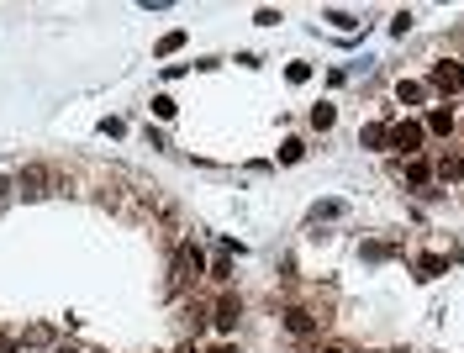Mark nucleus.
<instances>
[{
  "mask_svg": "<svg viewBox=\"0 0 464 353\" xmlns=\"http://www.w3.org/2000/svg\"><path fill=\"white\" fill-rule=\"evenodd\" d=\"M322 327H327V317L317 306H285V332L291 337H317Z\"/></svg>",
  "mask_w": 464,
  "mask_h": 353,
  "instance_id": "nucleus-1",
  "label": "nucleus"
},
{
  "mask_svg": "<svg viewBox=\"0 0 464 353\" xmlns=\"http://www.w3.org/2000/svg\"><path fill=\"white\" fill-rule=\"evenodd\" d=\"M201 280V253L190 248V242H180L174 248V280H169V290H185V285H196Z\"/></svg>",
  "mask_w": 464,
  "mask_h": 353,
  "instance_id": "nucleus-2",
  "label": "nucleus"
},
{
  "mask_svg": "<svg viewBox=\"0 0 464 353\" xmlns=\"http://www.w3.org/2000/svg\"><path fill=\"white\" fill-rule=\"evenodd\" d=\"M238 317H243V295L238 290H222V295H216V306H211V322L222 332H232V327H238Z\"/></svg>",
  "mask_w": 464,
  "mask_h": 353,
  "instance_id": "nucleus-3",
  "label": "nucleus"
},
{
  "mask_svg": "<svg viewBox=\"0 0 464 353\" xmlns=\"http://www.w3.org/2000/svg\"><path fill=\"white\" fill-rule=\"evenodd\" d=\"M48 180H53V169H48V164H26V169L16 174L21 195H48Z\"/></svg>",
  "mask_w": 464,
  "mask_h": 353,
  "instance_id": "nucleus-4",
  "label": "nucleus"
},
{
  "mask_svg": "<svg viewBox=\"0 0 464 353\" xmlns=\"http://www.w3.org/2000/svg\"><path fill=\"white\" fill-rule=\"evenodd\" d=\"M428 85L448 95V90H459V85H464V69H459V63H433V69H428Z\"/></svg>",
  "mask_w": 464,
  "mask_h": 353,
  "instance_id": "nucleus-5",
  "label": "nucleus"
},
{
  "mask_svg": "<svg viewBox=\"0 0 464 353\" xmlns=\"http://www.w3.org/2000/svg\"><path fill=\"white\" fill-rule=\"evenodd\" d=\"M390 143L401 148V153H417V148H422V127H417V121H401V127H390Z\"/></svg>",
  "mask_w": 464,
  "mask_h": 353,
  "instance_id": "nucleus-6",
  "label": "nucleus"
},
{
  "mask_svg": "<svg viewBox=\"0 0 464 353\" xmlns=\"http://www.w3.org/2000/svg\"><path fill=\"white\" fill-rule=\"evenodd\" d=\"M206 322H211V317H206V306H201V301H190V306H185V332H190V337L206 332Z\"/></svg>",
  "mask_w": 464,
  "mask_h": 353,
  "instance_id": "nucleus-7",
  "label": "nucleus"
},
{
  "mask_svg": "<svg viewBox=\"0 0 464 353\" xmlns=\"http://www.w3.org/2000/svg\"><path fill=\"white\" fill-rule=\"evenodd\" d=\"M364 143L380 148V143H390V127H364Z\"/></svg>",
  "mask_w": 464,
  "mask_h": 353,
  "instance_id": "nucleus-8",
  "label": "nucleus"
},
{
  "mask_svg": "<svg viewBox=\"0 0 464 353\" xmlns=\"http://www.w3.org/2000/svg\"><path fill=\"white\" fill-rule=\"evenodd\" d=\"M428 127H433V132H448V127H454V116H448V111H433Z\"/></svg>",
  "mask_w": 464,
  "mask_h": 353,
  "instance_id": "nucleus-9",
  "label": "nucleus"
},
{
  "mask_svg": "<svg viewBox=\"0 0 464 353\" xmlns=\"http://www.w3.org/2000/svg\"><path fill=\"white\" fill-rule=\"evenodd\" d=\"M0 353H21V343H11V337L0 332Z\"/></svg>",
  "mask_w": 464,
  "mask_h": 353,
  "instance_id": "nucleus-10",
  "label": "nucleus"
},
{
  "mask_svg": "<svg viewBox=\"0 0 464 353\" xmlns=\"http://www.w3.org/2000/svg\"><path fill=\"white\" fill-rule=\"evenodd\" d=\"M322 353H348V348H343V343H333V348H322Z\"/></svg>",
  "mask_w": 464,
  "mask_h": 353,
  "instance_id": "nucleus-11",
  "label": "nucleus"
},
{
  "mask_svg": "<svg viewBox=\"0 0 464 353\" xmlns=\"http://www.w3.org/2000/svg\"><path fill=\"white\" fill-rule=\"evenodd\" d=\"M216 353H238V348H216Z\"/></svg>",
  "mask_w": 464,
  "mask_h": 353,
  "instance_id": "nucleus-12",
  "label": "nucleus"
},
{
  "mask_svg": "<svg viewBox=\"0 0 464 353\" xmlns=\"http://www.w3.org/2000/svg\"><path fill=\"white\" fill-rule=\"evenodd\" d=\"M459 174H464V158H459Z\"/></svg>",
  "mask_w": 464,
  "mask_h": 353,
  "instance_id": "nucleus-13",
  "label": "nucleus"
}]
</instances>
